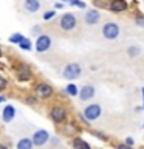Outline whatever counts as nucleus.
<instances>
[{"mask_svg":"<svg viewBox=\"0 0 144 149\" xmlns=\"http://www.w3.org/2000/svg\"><path fill=\"white\" fill-rule=\"evenodd\" d=\"M82 73V68L81 65H79L78 62H70L65 65L64 72H62V76L65 79H68V81H74V79H78L79 76H81Z\"/></svg>","mask_w":144,"mask_h":149,"instance_id":"1","label":"nucleus"},{"mask_svg":"<svg viewBox=\"0 0 144 149\" xmlns=\"http://www.w3.org/2000/svg\"><path fill=\"white\" fill-rule=\"evenodd\" d=\"M119 33H121V30H119V25L116 22H107V23H104V26H102V36H104L107 40L118 39Z\"/></svg>","mask_w":144,"mask_h":149,"instance_id":"2","label":"nucleus"},{"mask_svg":"<svg viewBox=\"0 0 144 149\" xmlns=\"http://www.w3.org/2000/svg\"><path fill=\"white\" fill-rule=\"evenodd\" d=\"M59 26L62 31H73L78 26V19L71 13H65L59 20Z\"/></svg>","mask_w":144,"mask_h":149,"instance_id":"3","label":"nucleus"},{"mask_svg":"<svg viewBox=\"0 0 144 149\" xmlns=\"http://www.w3.org/2000/svg\"><path fill=\"white\" fill-rule=\"evenodd\" d=\"M82 115L85 116V120L90 123V121H96L98 118H101L102 115V107L99 104H88L85 109H84Z\"/></svg>","mask_w":144,"mask_h":149,"instance_id":"4","label":"nucleus"},{"mask_svg":"<svg viewBox=\"0 0 144 149\" xmlns=\"http://www.w3.org/2000/svg\"><path fill=\"white\" fill-rule=\"evenodd\" d=\"M67 116H68V112H67V109H65V107H62V106H54L53 109L50 110V118L53 120L56 124L65 123Z\"/></svg>","mask_w":144,"mask_h":149,"instance_id":"5","label":"nucleus"},{"mask_svg":"<svg viewBox=\"0 0 144 149\" xmlns=\"http://www.w3.org/2000/svg\"><path fill=\"white\" fill-rule=\"evenodd\" d=\"M51 47V37L48 34H39L37 36V40H36V51L39 53H45L48 51Z\"/></svg>","mask_w":144,"mask_h":149,"instance_id":"6","label":"nucleus"},{"mask_svg":"<svg viewBox=\"0 0 144 149\" xmlns=\"http://www.w3.org/2000/svg\"><path fill=\"white\" fill-rule=\"evenodd\" d=\"M53 87L50 86V84H46V82H40V84H37V87H36V96L37 98H42V100H46V98H50L51 95H53Z\"/></svg>","mask_w":144,"mask_h":149,"instance_id":"7","label":"nucleus"},{"mask_svg":"<svg viewBox=\"0 0 144 149\" xmlns=\"http://www.w3.org/2000/svg\"><path fill=\"white\" fill-rule=\"evenodd\" d=\"M31 140H33V143H34V146H44V144L50 140V134L46 132L45 129H39L33 134Z\"/></svg>","mask_w":144,"mask_h":149,"instance_id":"8","label":"nucleus"},{"mask_svg":"<svg viewBox=\"0 0 144 149\" xmlns=\"http://www.w3.org/2000/svg\"><path fill=\"white\" fill-rule=\"evenodd\" d=\"M84 20H85V25H88V26H93L96 23H99V20H101L99 9H88L85 13V16H84Z\"/></svg>","mask_w":144,"mask_h":149,"instance_id":"9","label":"nucleus"},{"mask_svg":"<svg viewBox=\"0 0 144 149\" xmlns=\"http://www.w3.org/2000/svg\"><path fill=\"white\" fill-rule=\"evenodd\" d=\"M127 8H129V3L125 0H110V3H109V9L115 14L124 13Z\"/></svg>","mask_w":144,"mask_h":149,"instance_id":"10","label":"nucleus"},{"mask_svg":"<svg viewBox=\"0 0 144 149\" xmlns=\"http://www.w3.org/2000/svg\"><path fill=\"white\" fill-rule=\"evenodd\" d=\"M95 96V87L93 86H82L79 88V100L81 101H88L91 100V98Z\"/></svg>","mask_w":144,"mask_h":149,"instance_id":"11","label":"nucleus"},{"mask_svg":"<svg viewBox=\"0 0 144 149\" xmlns=\"http://www.w3.org/2000/svg\"><path fill=\"white\" fill-rule=\"evenodd\" d=\"M33 73H31V68L28 67V65L22 64L19 65V70H17V78L20 79V81H28V79H31Z\"/></svg>","mask_w":144,"mask_h":149,"instance_id":"12","label":"nucleus"},{"mask_svg":"<svg viewBox=\"0 0 144 149\" xmlns=\"http://www.w3.org/2000/svg\"><path fill=\"white\" fill-rule=\"evenodd\" d=\"M79 132V126L76 123H73V121H70L64 126V135L65 137H76Z\"/></svg>","mask_w":144,"mask_h":149,"instance_id":"13","label":"nucleus"},{"mask_svg":"<svg viewBox=\"0 0 144 149\" xmlns=\"http://www.w3.org/2000/svg\"><path fill=\"white\" fill-rule=\"evenodd\" d=\"M23 8L28 13H37L40 9V2L39 0H25L23 2Z\"/></svg>","mask_w":144,"mask_h":149,"instance_id":"14","label":"nucleus"},{"mask_svg":"<svg viewBox=\"0 0 144 149\" xmlns=\"http://www.w3.org/2000/svg\"><path fill=\"white\" fill-rule=\"evenodd\" d=\"M2 116H3V121H5V123H9V121H12L14 116H16V109H14V106H9V104H8V106L3 109Z\"/></svg>","mask_w":144,"mask_h":149,"instance_id":"15","label":"nucleus"},{"mask_svg":"<svg viewBox=\"0 0 144 149\" xmlns=\"http://www.w3.org/2000/svg\"><path fill=\"white\" fill-rule=\"evenodd\" d=\"M71 144H73V149H91L90 144H88L84 138H81V137H74Z\"/></svg>","mask_w":144,"mask_h":149,"instance_id":"16","label":"nucleus"},{"mask_svg":"<svg viewBox=\"0 0 144 149\" xmlns=\"http://www.w3.org/2000/svg\"><path fill=\"white\" fill-rule=\"evenodd\" d=\"M33 146H34V143L31 138H22L17 143V149H33Z\"/></svg>","mask_w":144,"mask_h":149,"instance_id":"17","label":"nucleus"},{"mask_svg":"<svg viewBox=\"0 0 144 149\" xmlns=\"http://www.w3.org/2000/svg\"><path fill=\"white\" fill-rule=\"evenodd\" d=\"M65 93L67 95H70V96H79V88H78V86L76 84H68L67 87H65Z\"/></svg>","mask_w":144,"mask_h":149,"instance_id":"18","label":"nucleus"},{"mask_svg":"<svg viewBox=\"0 0 144 149\" xmlns=\"http://www.w3.org/2000/svg\"><path fill=\"white\" fill-rule=\"evenodd\" d=\"M141 54V47L138 45H130L127 48V56H130V58H136V56Z\"/></svg>","mask_w":144,"mask_h":149,"instance_id":"19","label":"nucleus"},{"mask_svg":"<svg viewBox=\"0 0 144 149\" xmlns=\"http://www.w3.org/2000/svg\"><path fill=\"white\" fill-rule=\"evenodd\" d=\"M23 39H25V37H23V36L20 34V33H14V34H12L11 37H9V40H11L12 44H20V42H22Z\"/></svg>","mask_w":144,"mask_h":149,"instance_id":"20","label":"nucleus"},{"mask_svg":"<svg viewBox=\"0 0 144 149\" xmlns=\"http://www.w3.org/2000/svg\"><path fill=\"white\" fill-rule=\"evenodd\" d=\"M93 3H95L98 8H107V9H109L110 0H93Z\"/></svg>","mask_w":144,"mask_h":149,"instance_id":"21","label":"nucleus"},{"mask_svg":"<svg viewBox=\"0 0 144 149\" xmlns=\"http://www.w3.org/2000/svg\"><path fill=\"white\" fill-rule=\"evenodd\" d=\"M135 23H136L138 26H143L144 28V14L138 13L136 16H135Z\"/></svg>","mask_w":144,"mask_h":149,"instance_id":"22","label":"nucleus"},{"mask_svg":"<svg viewBox=\"0 0 144 149\" xmlns=\"http://www.w3.org/2000/svg\"><path fill=\"white\" fill-rule=\"evenodd\" d=\"M19 45H20V48H22V50H31V40H30V39H26V37H25V39H23Z\"/></svg>","mask_w":144,"mask_h":149,"instance_id":"23","label":"nucleus"},{"mask_svg":"<svg viewBox=\"0 0 144 149\" xmlns=\"http://www.w3.org/2000/svg\"><path fill=\"white\" fill-rule=\"evenodd\" d=\"M91 134L95 135L98 140H102V141H107V135L104 132H99V130H91Z\"/></svg>","mask_w":144,"mask_h":149,"instance_id":"24","label":"nucleus"},{"mask_svg":"<svg viewBox=\"0 0 144 149\" xmlns=\"http://www.w3.org/2000/svg\"><path fill=\"white\" fill-rule=\"evenodd\" d=\"M54 16H56V11H54V9H51V11H46L44 14V19H45V20H50V19H53Z\"/></svg>","mask_w":144,"mask_h":149,"instance_id":"25","label":"nucleus"},{"mask_svg":"<svg viewBox=\"0 0 144 149\" xmlns=\"http://www.w3.org/2000/svg\"><path fill=\"white\" fill-rule=\"evenodd\" d=\"M115 149H133V146H129V144H125V143H119L115 146Z\"/></svg>","mask_w":144,"mask_h":149,"instance_id":"26","label":"nucleus"},{"mask_svg":"<svg viewBox=\"0 0 144 149\" xmlns=\"http://www.w3.org/2000/svg\"><path fill=\"white\" fill-rule=\"evenodd\" d=\"M6 88V79L0 76V90H5Z\"/></svg>","mask_w":144,"mask_h":149,"instance_id":"27","label":"nucleus"},{"mask_svg":"<svg viewBox=\"0 0 144 149\" xmlns=\"http://www.w3.org/2000/svg\"><path fill=\"white\" fill-rule=\"evenodd\" d=\"M124 143H125V144H129V146H133V144H135V140H133L132 137H125Z\"/></svg>","mask_w":144,"mask_h":149,"instance_id":"28","label":"nucleus"},{"mask_svg":"<svg viewBox=\"0 0 144 149\" xmlns=\"http://www.w3.org/2000/svg\"><path fill=\"white\" fill-rule=\"evenodd\" d=\"M74 6H78V8H85V6H87V5H85V3H84V2H81V0H78V2H76V3H74Z\"/></svg>","mask_w":144,"mask_h":149,"instance_id":"29","label":"nucleus"},{"mask_svg":"<svg viewBox=\"0 0 144 149\" xmlns=\"http://www.w3.org/2000/svg\"><path fill=\"white\" fill-rule=\"evenodd\" d=\"M26 102H28V104H34V102H36V98H34V96H28V98H26Z\"/></svg>","mask_w":144,"mask_h":149,"instance_id":"30","label":"nucleus"},{"mask_svg":"<svg viewBox=\"0 0 144 149\" xmlns=\"http://www.w3.org/2000/svg\"><path fill=\"white\" fill-rule=\"evenodd\" d=\"M39 31H40V26H34V28L31 30V33H34V34H37Z\"/></svg>","mask_w":144,"mask_h":149,"instance_id":"31","label":"nucleus"},{"mask_svg":"<svg viewBox=\"0 0 144 149\" xmlns=\"http://www.w3.org/2000/svg\"><path fill=\"white\" fill-rule=\"evenodd\" d=\"M62 2H68L70 5H71V6H74V3H76L78 0H62Z\"/></svg>","mask_w":144,"mask_h":149,"instance_id":"32","label":"nucleus"},{"mask_svg":"<svg viewBox=\"0 0 144 149\" xmlns=\"http://www.w3.org/2000/svg\"><path fill=\"white\" fill-rule=\"evenodd\" d=\"M141 110H144L143 106H136V107H135V112H141Z\"/></svg>","mask_w":144,"mask_h":149,"instance_id":"33","label":"nucleus"},{"mask_svg":"<svg viewBox=\"0 0 144 149\" xmlns=\"http://www.w3.org/2000/svg\"><path fill=\"white\" fill-rule=\"evenodd\" d=\"M141 95H143V107H144V87L141 88Z\"/></svg>","mask_w":144,"mask_h":149,"instance_id":"34","label":"nucleus"},{"mask_svg":"<svg viewBox=\"0 0 144 149\" xmlns=\"http://www.w3.org/2000/svg\"><path fill=\"white\" fill-rule=\"evenodd\" d=\"M62 6H64L62 3H56V8H57V9H60V8H62Z\"/></svg>","mask_w":144,"mask_h":149,"instance_id":"35","label":"nucleus"},{"mask_svg":"<svg viewBox=\"0 0 144 149\" xmlns=\"http://www.w3.org/2000/svg\"><path fill=\"white\" fill-rule=\"evenodd\" d=\"M0 149H8L6 146H3V144H0Z\"/></svg>","mask_w":144,"mask_h":149,"instance_id":"36","label":"nucleus"},{"mask_svg":"<svg viewBox=\"0 0 144 149\" xmlns=\"http://www.w3.org/2000/svg\"><path fill=\"white\" fill-rule=\"evenodd\" d=\"M3 101H5V98H3V96H0V102H3Z\"/></svg>","mask_w":144,"mask_h":149,"instance_id":"37","label":"nucleus"},{"mask_svg":"<svg viewBox=\"0 0 144 149\" xmlns=\"http://www.w3.org/2000/svg\"><path fill=\"white\" fill-rule=\"evenodd\" d=\"M0 54H2V50H0Z\"/></svg>","mask_w":144,"mask_h":149,"instance_id":"38","label":"nucleus"},{"mask_svg":"<svg viewBox=\"0 0 144 149\" xmlns=\"http://www.w3.org/2000/svg\"><path fill=\"white\" fill-rule=\"evenodd\" d=\"M143 127H144V124H143Z\"/></svg>","mask_w":144,"mask_h":149,"instance_id":"39","label":"nucleus"}]
</instances>
